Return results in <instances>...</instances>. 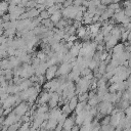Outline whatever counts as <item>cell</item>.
Masks as SVG:
<instances>
[{
    "label": "cell",
    "instance_id": "6da1fadb",
    "mask_svg": "<svg viewBox=\"0 0 131 131\" xmlns=\"http://www.w3.org/2000/svg\"><path fill=\"white\" fill-rule=\"evenodd\" d=\"M97 110L99 115H102L105 117V116H110V114L113 113L114 106H113V103L110 101H101L97 106Z\"/></svg>",
    "mask_w": 131,
    "mask_h": 131
},
{
    "label": "cell",
    "instance_id": "7a4b0ae2",
    "mask_svg": "<svg viewBox=\"0 0 131 131\" xmlns=\"http://www.w3.org/2000/svg\"><path fill=\"white\" fill-rule=\"evenodd\" d=\"M73 71V64L69 62H62L60 66H58L57 75L59 77H68V75Z\"/></svg>",
    "mask_w": 131,
    "mask_h": 131
},
{
    "label": "cell",
    "instance_id": "3957f363",
    "mask_svg": "<svg viewBox=\"0 0 131 131\" xmlns=\"http://www.w3.org/2000/svg\"><path fill=\"white\" fill-rule=\"evenodd\" d=\"M19 122H20V118H19L18 116H16V115L12 112V113H9V114L6 116V118H5L4 121H3V125L6 126V127H9V126H11V125H13V124H16V123H19Z\"/></svg>",
    "mask_w": 131,
    "mask_h": 131
},
{
    "label": "cell",
    "instance_id": "277c9868",
    "mask_svg": "<svg viewBox=\"0 0 131 131\" xmlns=\"http://www.w3.org/2000/svg\"><path fill=\"white\" fill-rule=\"evenodd\" d=\"M28 110H29V104H28L27 102H20V103H18V104L14 107L13 113H14L16 116H18L19 118H21V117H24L25 115L28 114V113H27Z\"/></svg>",
    "mask_w": 131,
    "mask_h": 131
},
{
    "label": "cell",
    "instance_id": "5b68a950",
    "mask_svg": "<svg viewBox=\"0 0 131 131\" xmlns=\"http://www.w3.org/2000/svg\"><path fill=\"white\" fill-rule=\"evenodd\" d=\"M57 71H58V67L57 66H51L47 69L46 73H45V78L48 81H51L55 78V76L57 75Z\"/></svg>",
    "mask_w": 131,
    "mask_h": 131
},
{
    "label": "cell",
    "instance_id": "8992f818",
    "mask_svg": "<svg viewBox=\"0 0 131 131\" xmlns=\"http://www.w3.org/2000/svg\"><path fill=\"white\" fill-rule=\"evenodd\" d=\"M49 99H50V92H48V91H43L42 93L39 94V96H38V98H37V103H38V104L45 105L46 103L49 102Z\"/></svg>",
    "mask_w": 131,
    "mask_h": 131
},
{
    "label": "cell",
    "instance_id": "52a82bcc",
    "mask_svg": "<svg viewBox=\"0 0 131 131\" xmlns=\"http://www.w3.org/2000/svg\"><path fill=\"white\" fill-rule=\"evenodd\" d=\"M58 102H59V94L56 93V92H50V99H49V102H48L49 107L51 110L55 108L57 106Z\"/></svg>",
    "mask_w": 131,
    "mask_h": 131
},
{
    "label": "cell",
    "instance_id": "ba28073f",
    "mask_svg": "<svg viewBox=\"0 0 131 131\" xmlns=\"http://www.w3.org/2000/svg\"><path fill=\"white\" fill-rule=\"evenodd\" d=\"M61 115H62V111H61V108L55 107V108H52V110L49 112V119L58 121Z\"/></svg>",
    "mask_w": 131,
    "mask_h": 131
},
{
    "label": "cell",
    "instance_id": "9c48e42d",
    "mask_svg": "<svg viewBox=\"0 0 131 131\" xmlns=\"http://www.w3.org/2000/svg\"><path fill=\"white\" fill-rule=\"evenodd\" d=\"M80 76H81V72L77 69H73V71L68 75V80L73 82V81H78L80 79Z\"/></svg>",
    "mask_w": 131,
    "mask_h": 131
},
{
    "label": "cell",
    "instance_id": "30bf717a",
    "mask_svg": "<svg viewBox=\"0 0 131 131\" xmlns=\"http://www.w3.org/2000/svg\"><path fill=\"white\" fill-rule=\"evenodd\" d=\"M79 102H80V101H79V97H78V96H74L72 99H70V100L68 101L69 106H70V108L72 110V112L76 110V107H77V105H78Z\"/></svg>",
    "mask_w": 131,
    "mask_h": 131
},
{
    "label": "cell",
    "instance_id": "8fae6325",
    "mask_svg": "<svg viewBox=\"0 0 131 131\" xmlns=\"http://www.w3.org/2000/svg\"><path fill=\"white\" fill-rule=\"evenodd\" d=\"M50 19H51V21H52L53 24L56 25L58 21H60V20L62 19V13H61V11L59 10V11L55 12L54 14H52V15L50 16Z\"/></svg>",
    "mask_w": 131,
    "mask_h": 131
},
{
    "label": "cell",
    "instance_id": "7c38bea8",
    "mask_svg": "<svg viewBox=\"0 0 131 131\" xmlns=\"http://www.w3.org/2000/svg\"><path fill=\"white\" fill-rule=\"evenodd\" d=\"M125 45L123 43H118L114 48H113V53L114 54H117V53H122L125 51Z\"/></svg>",
    "mask_w": 131,
    "mask_h": 131
},
{
    "label": "cell",
    "instance_id": "4fadbf2b",
    "mask_svg": "<svg viewBox=\"0 0 131 131\" xmlns=\"http://www.w3.org/2000/svg\"><path fill=\"white\" fill-rule=\"evenodd\" d=\"M87 30H88V28H87V27H84V26H82L81 28H79V29L77 30V35H78V37L81 38V39H84L85 36L87 35Z\"/></svg>",
    "mask_w": 131,
    "mask_h": 131
},
{
    "label": "cell",
    "instance_id": "5bb4252c",
    "mask_svg": "<svg viewBox=\"0 0 131 131\" xmlns=\"http://www.w3.org/2000/svg\"><path fill=\"white\" fill-rule=\"evenodd\" d=\"M9 9V2H1L0 3V12L2 15H4V12L5 11H8Z\"/></svg>",
    "mask_w": 131,
    "mask_h": 131
},
{
    "label": "cell",
    "instance_id": "9a60e30c",
    "mask_svg": "<svg viewBox=\"0 0 131 131\" xmlns=\"http://www.w3.org/2000/svg\"><path fill=\"white\" fill-rule=\"evenodd\" d=\"M42 25H43L46 29H48V30H50V31H51V30L53 29V27H54V24L51 21V19H50V18L42 20Z\"/></svg>",
    "mask_w": 131,
    "mask_h": 131
},
{
    "label": "cell",
    "instance_id": "2e32d148",
    "mask_svg": "<svg viewBox=\"0 0 131 131\" xmlns=\"http://www.w3.org/2000/svg\"><path fill=\"white\" fill-rule=\"evenodd\" d=\"M50 14H49V12L47 11V9L46 10H44V11H41L40 12V15H39V18L41 19V20H44V19H48V18H50Z\"/></svg>",
    "mask_w": 131,
    "mask_h": 131
},
{
    "label": "cell",
    "instance_id": "e0dca14e",
    "mask_svg": "<svg viewBox=\"0 0 131 131\" xmlns=\"http://www.w3.org/2000/svg\"><path fill=\"white\" fill-rule=\"evenodd\" d=\"M110 123H111V116H105V117H103V119L100 121V125H101V126L110 125Z\"/></svg>",
    "mask_w": 131,
    "mask_h": 131
},
{
    "label": "cell",
    "instance_id": "ac0fdd59",
    "mask_svg": "<svg viewBox=\"0 0 131 131\" xmlns=\"http://www.w3.org/2000/svg\"><path fill=\"white\" fill-rule=\"evenodd\" d=\"M61 111H62V113H63V114H66V115H69L70 113H72V110L70 108V106H69V103H68V102H67L66 104H63V105H62Z\"/></svg>",
    "mask_w": 131,
    "mask_h": 131
},
{
    "label": "cell",
    "instance_id": "d6986e66",
    "mask_svg": "<svg viewBox=\"0 0 131 131\" xmlns=\"http://www.w3.org/2000/svg\"><path fill=\"white\" fill-rule=\"evenodd\" d=\"M19 123H16V124H13L11 126H9L7 128V131H18L19 130Z\"/></svg>",
    "mask_w": 131,
    "mask_h": 131
},
{
    "label": "cell",
    "instance_id": "ffe728a7",
    "mask_svg": "<svg viewBox=\"0 0 131 131\" xmlns=\"http://www.w3.org/2000/svg\"><path fill=\"white\" fill-rule=\"evenodd\" d=\"M129 34H130V31H124L123 33H122V35H121V40L123 41V42H125L126 40H128V38H129Z\"/></svg>",
    "mask_w": 131,
    "mask_h": 131
},
{
    "label": "cell",
    "instance_id": "44dd1931",
    "mask_svg": "<svg viewBox=\"0 0 131 131\" xmlns=\"http://www.w3.org/2000/svg\"><path fill=\"white\" fill-rule=\"evenodd\" d=\"M92 74V71L89 69V68H86V69H84L82 72H81V76L82 77H87V76H89V75H91Z\"/></svg>",
    "mask_w": 131,
    "mask_h": 131
},
{
    "label": "cell",
    "instance_id": "7402d4cb",
    "mask_svg": "<svg viewBox=\"0 0 131 131\" xmlns=\"http://www.w3.org/2000/svg\"><path fill=\"white\" fill-rule=\"evenodd\" d=\"M100 131H115V128L111 125H106V126H101V130Z\"/></svg>",
    "mask_w": 131,
    "mask_h": 131
},
{
    "label": "cell",
    "instance_id": "603a6c76",
    "mask_svg": "<svg viewBox=\"0 0 131 131\" xmlns=\"http://www.w3.org/2000/svg\"><path fill=\"white\" fill-rule=\"evenodd\" d=\"M124 12H125V14H126L128 17H130V16H131V6H129V7H125Z\"/></svg>",
    "mask_w": 131,
    "mask_h": 131
},
{
    "label": "cell",
    "instance_id": "cb8c5ba5",
    "mask_svg": "<svg viewBox=\"0 0 131 131\" xmlns=\"http://www.w3.org/2000/svg\"><path fill=\"white\" fill-rule=\"evenodd\" d=\"M125 114H126V118L128 119H131V105L125 111Z\"/></svg>",
    "mask_w": 131,
    "mask_h": 131
},
{
    "label": "cell",
    "instance_id": "d4e9b609",
    "mask_svg": "<svg viewBox=\"0 0 131 131\" xmlns=\"http://www.w3.org/2000/svg\"><path fill=\"white\" fill-rule=\"evenodd\" d=\"M123 131H131V128H125Z\"/></svg>",
    "mask_w": 131,
    "mask_h": 131
}]
</instances>
